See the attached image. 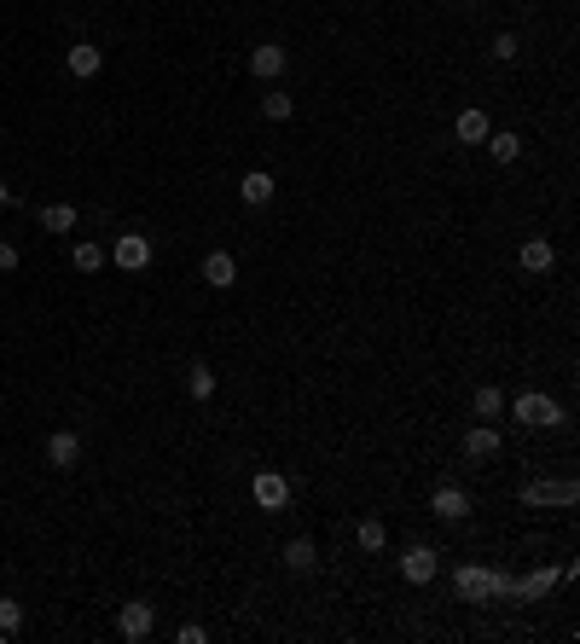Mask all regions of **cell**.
<instances>
[{
    "label": "cell",
    "instance_id": "obj_1",
    "mask_svg": "<svg viewBox=\"0 0 580 644\" xmlns=\"http://www.w3.org/2000/svg\"><path fill=\"white\" fill-rule=\"evenodd\" d=\"M511 413L523 418L528 430H546V424H563V406L551 401V395H540V389H528V395H516L511 401Z\"/></svg>",
    "mask_w": 580,
    "mask_h": 644
},
{
    "label": "cell",
    "instance_id": "obj_2",
    "mask_svg": "<svg viewBox=\"0 0 580 644\" xmlns=\"http://www.w3.org/2000/svg\"><path fill=\"white\" fill-rule=\"evenodd\" d=\"M110 262H117L122 274H145V267H151V239H145V232H122Z\"/></svg>",
    "mask_w": 580,
    "mask_h": 644
},
{
    "label": "cell",
    "instance_id": "obj_3",
    "mask_svg": "<svg viewBox=\"0 0 580 644\" xmlns=\"http://www.w3.org/2000/svg\"><path fill=\"white\" fill-rule=\"evenodd\" d=\"M151 627H157V610H151V604H140V598H134V604H122L117 633L128 639V644H145V639H151Z\"/></svg>",
    "mask_w": 580,
    "mask_h": 644
},
{
    "label": "cell",
    "instance_id": "obj_4",
    "mask_svg": "<svg viewBox=\"0 0 580 644\" xmlns=\"http://www.w3.org/2000/svg\"><path fill=\"white\" fill-rule=\"evenodd\" d=\"M47 465L53 470H76L82 465V436L76 430H53V436H47Z\"/></svg>",
    "mask_w": 580,
    "mask_h": 644
},
{
    "label": "cell",
    "instance_id": "obj_5",
    "mask_svg": "<svg viewBox=\"0 0 580 644\" xmlns=\"http://www.w3.org/2000/svg\"><path fill=\"white\" fill-rule=\"evenodd\" d=\"M523 500L528 505H575L580 488L575 482H523Z\"/></svg>",
    "mask_w": 580,
    "mask_h": 644
},
{
    "label": "cell",
    "instance_id": "obj_6",
    "mask_svg": "<svg viewBox=\"0 0 580 644\" xmlns=\"http://www.w3.org/2000/svg\"><path fill=\"white\" fill-rule=\"evenodd\" d=\"M436 546H406V557H401V575L412 580V587H429L436 580Z\"/></svg>",
    "mask_w": 580,
    "mask_h": 644
},
{
    "label": "cell",
    "instance_id": "obj_7",
    "mask_svg": "<svg viewBox=\"0 0 580 644\" xmlns=\"http://www.w3.org/2000/svg\"><path fill=\"white\" fill-rule=\"evenodd\" d=\"M429 511H436L441 523H459V517L471 511V493H464V488H453V482H441V488L429 493Z\"/></svg>",
    "mask_w": 580,
    "mask_h": 644
},
{
    "label": "cell",
    "instance_id": "obj_8",
    "mask_svg": "<svg viewBox=\"0 0 580 644\" xmlns=\"http://www.w3.org/2000/svg\"><path fill=\"white\" fill-rule=\"evenodd\" d=\"M255 505H262V511H285L290 505V482L279 476V470H262V476H255Z\"/></svg>",
    "mask_w": 580,
    "mask_h": 644
},
{
    "label": "cell",
    "instance_id": "obj_9",
    "mask_svg": "<svg viewBox=\"0 0 580 644\" xmlns=\"http://www.w3.org/2000/svg\"><path fill=\"white\" fill-rule=\"evenodd\" d=\"M558 580H563V569H528L523 580H511V592H516L523 604H534V598H546V592L558 587Z\"/></svg>",
    "mask_w": 580,
    "mask_h": 644
},
{
    "label": "cell",
    "instance_id": "obj_10",
    "mask_svg": "<svg viewBox=\"0 0 580 644\" xmlns=\"http://www.w3.org/2000/svg\"><path fill=\"white\" fill-rule=\"evenodd\" d=\"M488 134H493V122H488V110H459V122H453V140H459V145H482L488 140Z\"/></svg>",
    "mask_w": 580,
    "mask_h": 644
},
{
    "label": "cell",
    "instance_id": "obj_11",
    "mask_svg": "<svg viewBox=\"0 0 580 644\" xmlns=\"http://www.w3.org/2000/svg\"><path fill=\"white\" fill-rule=\"evenodd\" d=\"M203 284H215V291H232V284H238V262H232L227 250H209V256H203Z\"/></svg>",
    "mask_w": 580,
    "mask_h": 644
},
{
    "label": "cell",
    "instance_id": "obj_12",
    "mask_svg": "<svg viewBox=\"0 0 580 644\" xmlns=\"http://www.w3.org/2000/svg\"><path fill=\"white\" fill-rule=\"evenodd\" d=\"M65 65H70V76H82V82H88V76H99V70H105V53H99L93 41H76V47L65 53Z\"/></svg>",
    "mask_w": 580,
    "mask_h": 644
},
{
    "label": "cell",
    "instance_id": "obj_13",
    "mask_svg": "<svg viewBox=\"0 0 580 644\" xmlns=\"http://www.w3.org/2000/svg\"><path fill=\"white\" fill-rule=\"evenodd\" d=\"M464 459H499V430L493 424L464 430Z\"/></svg>",
    "mask_w": 580,
    "mask_h": 644
},
{
    "label": "cell",
    "instance_id": "obj_14",
    "mask_svg": "<svg viewBox=\"0 0 580 644\" xmlns=\"http://www.w3.org/2000/svg\"><path fill=\"white\" fill-rule=\"evenodd\" d=\"M250 70H255V76H262V82L285 76V47H279V41H262V47H255V53H250Z\"/></svg>",
    "mask_w": 580,
    "mask_h": 644
},
{
    "label": "cell",
    "instance_id": "obj_15",
    "mask_svg": "<svg viewBox=\"0 0 580 644\" xmlns=\"http://www.w3.org/2000/svg\"><path fill=\"white\" fill-rule=\"evenodd\" d=\"M459 598H471V604H482V598H493V569H459Z\"/></svg>",
    "mask_w": 580,
    "mask_h": 644
},
{
    "label": "cell",
    "instance_id": "obj_16",
    "mask_svg": "<svg viewBox=\"0 0 580 644\" xmlns=\"http://www.w3.org/2000/svg\"><path fill=\"white\" fill-rule=\"evenodd\" d=\"M238 197H244V204H255V209L273 204V175H267V169H250V175L238 180Z\"/></svg>",
    "mask_w": 580,
    "mask_h": 644
},
{
    "label": "cell",
    "instance_id": "obj_17",
    "mask_svg": "<svg viewBox=\"0 0 580 644\" xmlns=\"http://www.w3.org/2000/svg\"><path fill=\"white\" fill-rule=\"evenodd\" d=\"M551 262H558V250H551L546 239H528L523 244V274H551Z\"/></svg>",
    "mask_w": 580,
    "mask_h": 644
},
{
    "label": "cell",
    "instance_id": "obj_18",
    "mask_svg": "<svg viewBox=\"0 0 580 644\" xmlns=\"http://www.w3.org/2000/svg\"><path fill=\"white\" fill-rule=\"evenodd\" d=\"M471 406H476V418H482V424H493V418L505 413V395H499V383H482V389L471 395Z\"/></svg>",
    "mask_w": 580,
    "mask_h": 644
},
{
    "label": "cell",
    "instance_id": "obj_19",
    "mask_svg": "<svg viewBox=\"0 0 580 644\" xmlns=\"http://www.w3.org/2000/svg\"><path fill=\"white\" fill-rule=\"evenodd\" d=\"M285 569H296V575L319 569V546H314V540H290V546H285Z\"/></svg>",
    "mask_w": 580,
    "mask_h": 644
},
{
    "label": "cell",
    "instance_id": "obj_20",
    "mask_svg": "<svg viewBox=\"0 0 580 644\" xmlns=\"http://www.w3.org/2000/svg\"><path fill=\"white\" fill-rule=\"evenodd\" d=\"M482 145L493 152V163H516V157H523V140H516V134H505V128H499V134H488Z\"/></svg>",
    "mask_w": 580,
    "mask_h": 644
},
{
    "label": "cell",
    "instance_id": "obj_21",
    "mask_svg": "<svg viewBox=\"0 0 580 644\" xmlns=\"http://www.w3.org/2000/svg\"><path fill=\"white\" fill-rule=\"evenodd\" d=\"M186 389H192V401H209V395H215V366H186Z\"/></svg>",
    "mask_w": 580,
    "mask_h": 644
},
{
    "label": "cell",
    "instance_id": "obj_22",
    "mask_svg": "<svg viewBox=\"0 0 580 644\" xmlns=\"http://www.w3.org/2000/svg\"><path fill=\"white\" fill-rule=\"evenodd\" d=\"M41 227L47 232H70V227H76V209H70V204H47L41 209Z\"/></svg>",
    "mask_w": 580,
    "mask_h": 644
},
{
    "label": "cell",
    "instance_id": "obj_23",
    "mask_svg": "<svg viewBox=\"0 0 580 644\" xmlns=\"http://www.w3.org/2000/svg\"><path fill=\"white\" fill-rule=\"evenodd\" d=\"M70 262H76V274H99V267H105V250H99V244H88V239H82L76 250H70Z\"/></svg>",
    "mask_w": 580,
    "mask_h": 644
},
{
    "label": "cell",
    "instance_id": "obj_24",
    "mask_svg": "<svg viewBox=\"0 0 580 644\" xmlns=\"http://www.w3.org/2000/svg\"><path fill=\"white\" fill-rule=\"evenodd\" d=\"M290 110H296L290 93H262V117L267 122H290Z\"/></svg>",
    "mask_w": 580,
    "mask_h": 644
},
{
    "label": "cell",
    "instance_id": "obj_25",
    "mask_svg": "<svg viewBox=\"0 0 580 644\" xmlns=\"http://www.w3.org/2000/svg\"><path fill=\"white\" fill-rule=\"evenodd\" d=\"M384 546H389V528L377 523V517H366L360 523V552H384Z\"/></svg>",
    "mask_w": 580,
    "mask_h": 644
},
{
    "label": "cell",
    "instance_id": "obj_26",
    "mask_svg": "<svg viewBox=\"0 0 580 644\" xmlns=\"http://www.w3.org/2000/svg\"><path fill=\"white\" fill-rule=\"evenodd\" d=\"M23 627V604L18 598H0V633H18Z\"/></svg>",
    "mask_w": 580,
    "mask_h": 644
},
{
    "label": "cell",
    "instance_id": "obj_27",
    "mask_svg": "<svg viewBox=\"0 0 580 644\" xmlns=\"http://www.w3.org/2000/svg\"><path fill=\"white\" fill-rule=\"evenodd\" d=\"M493 58H499V65H511V58H516V35H499V41H493Z\"/></svg>",
    "mask_w": 580,
    "mask_h": 644
},
{
    "label": "cell",
    "instance_id": "obj_28",
    "mask_svg": "<svg viewBox=\"0 0 580 644\" xmlns=\"http://www.w3.org/2000/svg\"><path fill=\"white\" fill-rule=\"evenodd\" d=\"M12 267H18V244L0 239V274H12Z\"/></svg>",
    "mask_w": 580,
    "mask_h": 644
},
{
    "label": "cell",
    "instance_id": "obj_29",
    "mask_svg": "<svg viewBox=\"0 0 580 644\" xmlns=\"http://www.w3.org/2000/svg\"><path fill=\"white\" fill-rule=\"evenodd\" d=\"M175 639H180V644H203L209 633H203V627H197V622H186V627H180V633H175Z\"/></svg>",
    "mask_w": 580,
    "mask_h": 644
},
{
    "label": "cell",
    "instance_id": "obj_30",
    "mask_svg": "<svg viewBox=\"0 0 580 644\" xmlns=\"http://www.w3.org/2000/svg\"><path fill=\"white\" fill-rule=\"evenodd\" d=\"M6 204H18V197H12V186H6V180H0V209H6Z\"/></svg>",
    "mask_w": 580,
    "mask_h": 644
},
{
    "label": "cell",
    "instance_id": "obj_31",
    "mask_svg": "<svg viewBox=\"0 0 580 644\" xmlns=\"http://www.w3.org/2000/svg\"><path fill=\"white\" fill-rule=\"evenodd\" d=\"M0 639H6V633H0Z\"/></svg>",
    "mask_w": 580,
    "mask_h": 644
}]
</instances>
